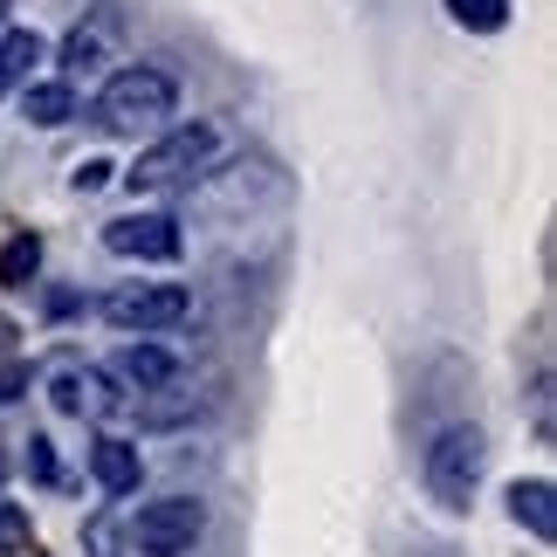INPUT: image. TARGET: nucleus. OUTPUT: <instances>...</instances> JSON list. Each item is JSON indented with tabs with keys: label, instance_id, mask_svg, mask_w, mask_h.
Returning <instances> with one entry per match:
<instances>
[{
	"label": "nucleus",
	"instance_id": "nucleus-1",
	"mask_svg": "<svg viewBox=\"0 0 557 557\" xmlns=\"http://www.w3.org/2000/svg\"><path fill=\"white\" fill-rule=\"evenodd\" d=\"M173 76L152 70V62H132V70H117V76H103V90H97V124L103 132H145V124H165L173 117Z\"/></svg>",
	"mask_w": 557,
	"mask_h": 557
},
{
	"label": "nucleus",
	"instance_id": "nucleus-2",
	"mask_svg": "<svg viewBox=\"0 0 557 557\" xmlns=\"http://www.w3.org/2000/svg\"><path fill=\"white\" fill-rule=\"evenodd\" d=\"M213 124H180V132H165L159 145H145L138 165L124 173V186L132 193H165V186H186L193 173H207V159H213Z\"/></svg>",
	"mask_w": 557,
	"mask_h": 557
},
{
	"label": "nucleus",
	"instance_id": "nucleus-3",
	"mask_svg": "<svg viewBox=\"0 0 557 557\" xmlns=\"http://www.w3.org/2000/svg\"><path fill=\"white\" fill-rule=\"evenodd\" d=\"M482 461H488V447L475 426H441L434 447H426V496L441 509H468L482 482Z\"/></svg>",
	"mask_w": 557,
	"mask_h": 557
},
{
	"label": "nucleus",
	"instance_id": "nucleus-4",
	"mask_svg": "<svg viewBox=\"0 0 557 557\" xmlns=\"http://www.w3.org/2000/svg\"><path fill=\"white\" fill-rule=\"evenodd\" d=\"M186 289L180 283H124L103 296V324L124 331V337H152V331H173L186 324Z\"/></svg>",
	"mask_w": 557,
	"mask_h": 557
},
{
	"label": "nucleus",
	"instance_id": "nucleus-5",
	"mask_svg": "<svg viewBox=\"0 0 557 557\" xmlns=\"http://www.w3.org/2000/svg\"><path fill=\"white\" fill-rule=\"evenodd\" d=\"M200 530H207V503L159 496V503H145L132 517V550H145V557H186L193 544H200Z\"/></svg>",
	"mask_w": 557,
	"mask_h": 557
},
{
	"label": "nucleus",
	"instance_id": "nucleus-6",
	"mask_svg": "<svg viewBox=\"0 0 557 557\" xmlns=\"http://www.w3.org/2000/svg\"><path fill=\"white\" fill-rule=\"evenodd\" d=\"M103 248L124 255V262H173L180 255V221L173 213H124V221L103 227Z\"/></svg>",
	"mask_w": 557,
	"mask_h": 557
},
{
	"label": "nucleus",
	"instance_id": "nucleus-7",
	"mask_svg": "<svg viewBox=\"0 0 557 557\" xmlns=\"http://www.w3.org/2000/svg\"><path fill=\"white\" fill-rule=\"evenodd\" d=\"M55 406L62 413H90V420H111L117 406H124V393L111 385V372H90V366H70V372H55Z\"/></svg>",
	"mask_w": 557,
	"mask_h": 557
},
{
	"label": "nucleus",
	"instance_id": "nucleus-8",
	"mask_svg": "<svg viewBox=\"0 0 557 557\" xmlns=\"http://www.w3.org/2000/svg\"><path fill=\"white\" fill-rule=\"evenodd\" d=\"M90 475H97V488H103V496H132V488H138V475H145V461H138V447H132V441L103 434V441L90 447Z\"/></svg>",
	"mask_w": 557,
	"mask_h": 557
},
{
	"label": "nucleus",
	"instance_id": "nucleus-9",
	"mask_svg": "<svg viewBox=\"0 0 557 557\" xmlns=\"http://www.w3.org/2000/svg\"><path fill=\"white\" fill-rule=\"evenodd\" d=\"M509 517H517L537 544L557 537V488L544 475H530V482H509Z\"/></svg>",
	"mask_w": 557,
	"mask_h": 557
},
{
	"label": "nucleus",
	"instance_id": "nucleus-10",
	"mask_svg": "<svg viewBox=\"0 0 557 557\" xmlns=\"http://www.w3.org/2000/svg\"><path fill=\"white\" fill-rule=\"evenodd\" d=\"M117 379H124V385H138V393H159V385H173V379H180V358H173V351H159L152 337H138V345H124V351H117Z\"/></svg>",
	"mask_w": 557,
	"mask_h": 557
},
{
	"label": "nucleus",
	"instance_id": "nucleus-11",
	"mask_svg": "<svg viewBox=\"0 0 557 557\" xmlns=\"http://www.w3.org/2000/svg\"><path fill=\"white\" fill-rule=\"evenodd\" d=\"M21 117L28 124H41V132H55V124H70L76 117V90L70 83H21Z\"/></svg>",
	"mask_w": 557,
	"mask_h": 557
},
{
	"label": "nucleus",
	"instance_id": "nucleus-12",
	"mask_svg": "<svg viewBox=\"0 0 557 557\" xmlns=\"http://www.w3.org/2000/svg\"><path fill=\"white\" fill-rule=\"evenodd\" d=\"M41 55H49V41H41L35 28H8V35H0V97L21 90V83L35 76Z\"/></svg>",
	"mask_w": 557,
	"mask_h": 557
},
{
	"label": "nucleus",
	"instance_id": "nucleus-13",
	"mask_svg": "<svg viewBox=\"0 0 557 557\" xmlns=\"http://www.w3.org/2000/svg\"><path fill=\"white\" fill-rule=\"evenodd\" d=\"M35 269H41V242H35V234H14V242L0 248V283H8V289H28Z\"/></svg>",
	"mask_w": 557,
	"mask_h": 557
},
{
	"label": "nucleus",
	"instance_id": "nucleus-14",
	"mask_svg": "<svg viewBox=\"0 0 557 557\" xmlns=\"http://www.w3.org/2000/svg\"><path fill=\"white\" fill-rule=\"evenodd\" d=\"M447 14H455L468 35H496L509 21V0H447Z\"/></svg>",
	"mask_w": 557,
	"mask_h": 557
},
{
	"label": "nucleus",
	"instance_id": "nucleus-15",
	"mask_svg": "<svg viewBox=\"0 0 557 557\" xmlns=\"http://www.w3.org/2000/svg\"><path fill=\"white\" fill-rule=\"evenodd\" d=\"M97 55H103V28H76L62 41V70H97Z\"/></svg>",
	"mask_w": 557,
	"mask_h": 557
},
{
	"label": "nucleus",
	"instance_id": "nucleus-16",
	"mask_svg": "<svg viewBox=\"0 0 557 557\" xmlns=\"http://www.w3.org/2000/svg\"><path fill=\"white\" fill-rule=\"evenodd\" d=\"M0 550H28V509L0 503Z\"/></svg>",
	"mask_w": 557,
	"mask_h": 557
},
{
	"label": "nucleus",
	"instance_id": "nucleus-17",
	"mask_svg": "<svg viewBox=\"0 0 557 557\" xmlns=\"http://www.w3.org/2000/svg\"><path fill=\"white\" fill-rule=\"evenodd\" d=\"M83 550H90V557H117V530H111V517H90V530H83Z\"/></svg>",
	"mask_w": 557,
	"mask_h": 557
},
{
	"label": "nucleus",
	"instance_id": "nucleus-18",
	"mask_svg": "<svg viewBox=\"0 0 557 557\" xmlns=\"http://www.w3.org/2000/svg\"><path fill=\"white\" fill-rule=\"evenodd\" d=\"M28 475L35 482H55V455H49V441H41V434L28 441Z\"/></svg>",
	"mask_w": 557,
	"mask_h": 557
},
{
	"label": "nucleus",
	"instance_id": "nucleus-19",
	"mask_svg": "<svg viewBox=\"0 0 557 557\" xmlns=\"http://www.w3.org/2000/svg\"><path fill=\"white\" fill-rule=\"evenodd\" d=\"M21 393H28V366H0V406L21 399Z\"/></svg>",
	"mask_w": 557,
	"mask_h": 557
},
{
	"label": "nucleus",
	"instance_id": "nucleus-20",
	"mask_svg": "<svg viewBox=\"0 0 557 557\" xmlns=\"http://www.w3.org/2000/svg\"><path fill=\"white\" fill-rule=\"evenodd\" d=\"M103 180H111V165H103V159H90V165H76V186H83V193H97Z\"/></svg>",
	"mask_w": 557,
	"mask_h": 557
},
{
	"label": "nucleus",
	"instance_id": "nucleus-21",
	"mask_svg": "<svg viewBox=\"0 0 557 557\" xmlns=\"http://www.w3.org/2000/svg\"><path fill=\"white\" fill-rule=\"evenodd\" d=\"M28 557H35V550H28Z\"/></svg>",
	"mask_w": 557,
	"mask_h": 557
}]
</instances>
